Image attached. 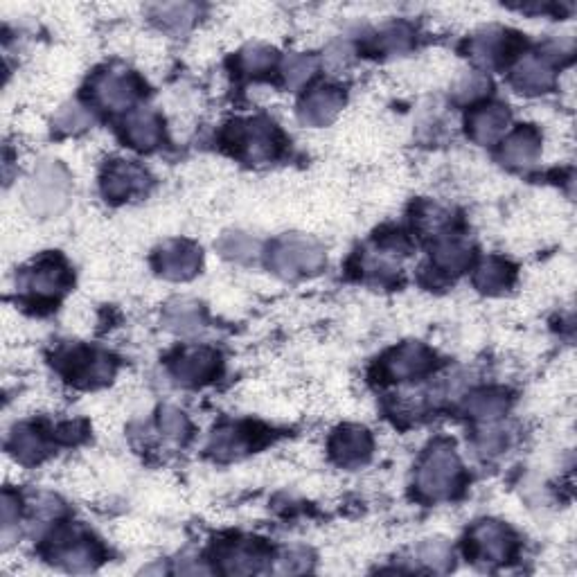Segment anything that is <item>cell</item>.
Segmentation results:
<instances>
[{"instance_id":"obj_1","label":"cell","mask_w":577,"mask_h":577,"mask_svg":"<svg viewBox=\"0 0 577 577\" xmlns=\"http://www.w3.org/2000/svg\"><path fill=\"white\" fill-rule=\"evenodd\" d=\"M460 483H463V465H460L454 447L449 442H436L426 451L420 469H417V492L424 499L440 501L454 496L460 490Z\"/></svg>"},{"instance_id":"obj_2","label":"cell","mask_w":577,"mask_h":577,"mask_svg":"<svg viewBox=\"0 0 577 577\" xmlns=\"http://www.w3.org/2000/svg\"><path fill=\"white\" fill-rule=\"evenodd\" d=\"M269 266L280 278L294 280L300 275H314L325 266V251L321 244L303 235H287L273 244Z\"/></svg>"},{"instance_id":"obj_3","label":"cell","mask_w":577,"mask_h":577,"mask_svg":"<svg viewBox=\"0 0 577 577\" xmlns=\"http://www.w3.org/2000/svg\"><path fill=\"white\" fill-rule=\"evenodd\" d=\"M70 197V179L59 163L46 161L34 170L32 181L25 190V203L41 217H52L66 208Z\"/></svg>"},{"instance_id":"obj_4","label":"cell","mask_w":577,"mask_h":577,"mask_svg":"<svg viewBox=\"0 0 577 577\" xmlns=\"http://www.w3.org/2000/svg\"><path fill=\"white\" fill-rule=\"evenodd\" d=\"M226 142L233 152L248 163H266L280 152V133L271 122L262 118L230 124Z\"/></svg>"},{"instance_id":"obj_5","label":"cell","mask_w":577,"mask_h":577,"mask_svg":"<svg viewBox=\"0 0 577 577\" xmlns=\"http://www.w3.org/2000/svg\"><path fill=\"white\" fill-rule=\"evenodd\" d=\"M57 368L64 372L68 381L75 386H100L109 381L115 372V363L109 354L86 350V348H66L57 354Z\"/></svg>"},{"instance_id":"obj_6","label":"cell","mask_w":577,"mask_h":577,"mask_svg":"<svg viewBox=\"0 0 577 577\" xmlns=\"http://www.w3.org/2000/svg\"><path fill=\"white\" fill-rule=\"evenodd\" d=\"M21 289L32 300H57L70 287V273L59 255H46L21 273Z\"/></svg>"},{"instance_id":"obj_7","label":"cell","mask_w":577,"mask_h":577,"mask_svg":"<svg viewBox=\"0 0 577 577\" xmlns=\"http://www.w3.org/2000/svg\"><path fill=\"white\" fill-rule=\"evenodd\" d=\"M512 532L499 521H481L476 523L467 537V553L472 555L476 562L483 564H503L508 562L514 553Z\"/></svg>"},{"instance_id":"obj_8","label":"cell","mask_w":577,"mask_h":577,"mask_svg":"<svg viewBox=\"0 0 577 577\" xmlns=\"http://www.w3.org/2000/svg\"><path fill=\"white\" fill-rule=\"evenodd\" d=\"M50 559L68 571H91L102 559V550L91 537L79 532H61L50 548Z\"/></svg>"},{"instance_id":"obj_9","label":"cell","mask_w":577,"mask_h":577,"mask_svg":"<svg viewBox=\"0 0 577 577\" xmlns=\"http://www.w3.org/2000/svg\"><path fill=\"white\" fill-rule=\"evenodd\" d=\"M433 368V354L422 343H404L381 361V372L386 379L402 381L426 375Z\"/></svg>"},{"instance_id":"obj_10","label":"cell","mask_w":577,"mask_h":577,"mask_svg":"<svg viewBox=\"0 0 577 577\" xmlns=\"http://www.w3.org/2000/svg\"><path fill=\"white\" fill-rule=\"evenodd\" d=\"M140 86L129 70H106L93 82L95 100L111 111H122L136 100Z\"/></svg>"},{"instance_id":"obj_11","label":"cell","mask_w":577,"mask_h":577,"mask_svg":"<svg viewBox=\"0 0 577 577\" xmlns=\"http://www.w3.org/2000/svg\"><path fill=\"white\" fill-rule=\"evenodd\" d=\"M201 266V251L190 242H167L156 253V269L167 280H190Z\"/></svg>"},{"instance_id":"obj_12","label":"cell","mask_w":577,"mask_h":577,"mask_svg":"<svg viewBox=\"0 0 577 577\" xmlns=\"http://www.w3.org/2000/svg\"><path fill=\"white\" fill-rule=\"evenodd\" d=\"M149 176L142 167L127 163V161H113L106 165L102 176V192L106 199L124 201L147 188Z\"/></svg>"},{"instance_id":"obj_13","label":"cell","mask_w":577,"mask_h":577,"mask_svg":"<svg viewBox=\"0 0 577 577\" xmlns=\"http://www.w3.org/2000/svg\"><path fill=\"white\" fill-rule=\"evenodd\" d=\"M330 451L341 467H359L372 454V438L363 426H341L330 440Z\"/></svg>"},{"instance_id":"obj_14","label":"cell","mask_w":577,"mask_h":577,"mask_svg":"<svg viewBox=\"0 0 577 577\" xmlns=\"http://www.w3.org/2000/svg\"><path fill=\"white\" fill-rule=\"evenodd\" d=\"M219 372V354L210 348H192L172 361V375L185 386L206 384Z\"/></svg>"},{"instance_id":"obj_15","label":"cell","mask_w":577,"mask_h":577,"mask_svg":"<svg viewBox=\"0 0 577 577\" xmlns=\"http://www.w3.org/2000/svg\"><path fill=\"white\" fill-rule=\"evenodd\" d=\"M343 104L345 97L339 88L323 86L303 97V102L298 106V115L309 127H325L341 113Z\"/></svg>"},{"instance_id":"obj_16","label":"cell","mask_w":577,"mask_h":577,"mask_svg":"<svg viewBox=\"0 0 577 577\" xmlns=\"http://www.w3.org/2000/svg\"><path fill=\"white\" fill-rule=\"evenodd\" d=\"M510 124V111L503 104L478 106L467 115V131L478 145H492L499 140Z\"/></svg>"},{"instance_id":"obj_17","label":"cell","mask_w":577,"mask_h":577,"mask_svg":"<svg viewBox=\"0 0 577 577\" xmlns=\"http://www.w3.org/2000/svg\"><path fill=\"white\" fill-rule=\"evenodd\" d=\"M124 138L131 147L149 152L154 149L163 138V124L158 115L149 109H138L127 115L124 120Z\"/></svg>"},{"instance_id":"obj_18","label":"cell","mask_w":577,"mask_h":577,"mask_svg":"<svg viewBox=\"0 0 577 577\" xmlns=\"http://www.w3.org/2000/svg\"><path fill=\"white\" fill-rule=\"evenodd\" d=\"M555 82V73L546 57H523L512 70V84L519 88L521 93L537 95L546 93Z\"/></svg>"},{"instance_id":"obj_19","label":"cell","mask_w":577,"mask_h":577,"mask_svg":"<svg viewBox=\"0 0 577 577\" xmlns=\"http://www.w3.org/2000/svg\"><path fill=\"white\" fill-rule=\"evenodd\" d=\"M219 562L226 573H257L264 562V546L257 541H233L219 550Z\"/></svg>"},{"instance_id":"obj_20","label":"cell","mask_w":577,"mask_h":577,"mask_svg":"<svg viewBox=\"0 0 577 577\" xmlns=\"http://www.w3.org/2000/svg\"><path fill=\"white\" fill-rule=\"evenodd\" d=\"M541 149L539 133L532 127H521L503 142L501 161L508 167H530Z\"/></svg>"},{"instance_id":"obj_21","label":"cell","mask_w":577,"mask_h":577,"mask_svg":"<svg viewBox=\"0 0 577 577\" xmlns=\"http://www.w3.org/2000/svg\"><path fill=\"white\" fill-rule=\"evenodd\" d=\"M431 257L440 271L460 273L472 262V246H469L463 237L438 235Z\"/></svg>"},{"instance_id":"obj_22","label":"cell","mask_w":577,"mask_h":577,"mask_svg":"<svg viewBox=\"0 0 577 577\" xmlns=\"http://www.w3.org/2000/svg\"><path fill=\"white\" fill-rule=\"evenodd\" d=\"M203 323H206L203 309L199 303H192V300H174V303L165 307L163 325L165 330L174 334H192L203 327Z\"/></svg>"},{"instance_id":"obj_23","label":"cell","mask_w":577,"mask_h":577,"mask_svg":"<svg viewBox=\"0 0 577 577\" xmlns=\"http://www.w3.org/2000/svg\"><path fill=\"white\" fill-rule=\"evenodd\" d=\"M510 406V397L505 390L499 388H485V390H478V393L469 395V399L465 402V411L476 417V420H483V422H494L499 420L501 415H505Z\"/></svg>"},{"instance_id":"obj_24","label":"cell","mask_w":577,"mask_h":577,"mask_svg":"<svg viewBox=\"0 0 577 577\" xmlns=\"http://www.w3.org/2000/svg\"><path fill=\"white\" fill-rule=\"evenodd\" d=\"M514 282V269L501 257H487L474 273V284L485 294H501Z\"/></svg>"},{"instance_id":"obj_25","label":"cell","mask_w":577,"mask_h":577,"mask_svg":"<svg viewBox=\"0 0 577 577\" xmlns=\"http://www.w3.org/2000/svg\"><path fill=\"white\" fill-rule=\"evenodd\" d=\"M251 447H255V433L253 429H244V426H226V429L215 431V436L210 440L212 454L219 458L242 456Z\"/></svg>"},{"instance_id":"obj_26","label":"cell","mask_w":577,"mask_h":577,"mask_svg":"<svg viewBox=\"0 0 577 577\" xmlns=\"http://www.w3.org/2000/svg\"><path fill=\"white\" fill-rule=\"evenodd\" d=\"M217 251L224 255L226 260L248 264V262L257 260L262 246L255 237H251L248 233H242V230H230V233H224L219 237Z\"/></svg>"},{"instance_id":"obj_27","label":"cell","mask_w":577,"mask_h":577,"mask_svg":"<svg viewBox=\"0 0 577 577\" xmlns=\"http://www.w3.org/2000/svg\"><path fill=\"white\" fill-rule=\"evenodd\" d=\"M10 447L14 451V456L25 465L39 463V460L48 454V445L39 433V429H34V426H28V424L16 426V431L12 433Z\"/></svg>"},{"instance_id":"obj_28","label":"cell","mask_w":577,"mask_h":577,"mask_svg":"<svg viewBox=\"0 0 577 577\" xmlns=\"http://www.w3.org/2000/svg\"><path fill=\"white\" fill-rule=\"evenodd\" d=\"M508 41V32L490 28L476 34L472 43H469V52H472L474 59L483 61V64H494V61L503 57V52H508Z\"/></svg>"},{"instance_id":"obj_29","label":"cell","mask_w":577,"mask_h":577,"mask_svg":"<svg viewBox=\"0 0 577 577\" xmlns=\"http://www.w3.org/2000/svg\"><path fill=\"white\" fill-rule=\"evenodd\" d=\"M199 7L192 3H165L152 7V19L167 30H185L197 19Z\"/></svg>"},{"instance_id":"obj_30","label":"cell","mask_w":577,"mask_h":577,"mask_svg":"<svg viewBox=\"0 0 577 577\" xmlns=\"http://www.w3.org/2000/svg\"><path fill=\"white\" fill-rule=\"evenodd\" d=\"M316 73V59L309 55H300V52H289L282 59V75L289 88L305 86Z\"/></svg>"},{"instance_id":"obj_31","label":"cell","mask_w":577,"mask_h":577,"mask_svg":"<svg viewBox=\"0 0 577 577\" xmlns=\"http://www.w3.org/2000/svg\"><path fill=\"white\" fill-rule=\"evenodd\" d=\"M275 64V50L269 46H248L239 52V66L248 75H262L266 70H271Z\"/></svg>"},{"instance_id":"obj_32","label":"cell","mask_w":577,"mask_h":577,"mask_svg":"<svg viewBox=\"0 0 577 577\" xmlns=\"http://www.w3.org/2000/svg\"><path fill=\"white\" fill-rule=\"evenodd\" d=\"M420 562L429 566L431 571L445 573L449 571V566L454 564V553H451L449 544H445L442 539H431L420 548Z\"/></svg>"},{"instance_id":"obj_33","label":"cell","mask_w":577,"mask_h":577,"mask_svg":"<svg viewBox=\"0 0 577 577\" xmlns=\"http://www.w3.org/2000/svg\"><path fill=\"white\" fill-rule=\"evenodd\" d=\"M158 426H161V433L165 438H170L174 442H183L190 436V422L185 413H181L179 408L165 406L161 415H158Z\"/></svg>"},{"instance_id":"obj_34","label":"cell","mask_w":577,"mask_h":577,"mask_svg":"<svg viewBox=\"0 0 577 577\" xmlns=\"http://www.w3.org/2000/svg\"><path fill=\"white\" fill-rule=\"evenodd\" d=\"M91 124H93L91 111H86L84 106L79 104H66L64 109L55 115V127L61 133H79L86 127H91Z\"/></svg>"},{"instance_id":"obj_35","label":"cell","mask_w":577,"mask_h":577,"mask_svg":"<svg viewBox=\"0 0 577 577\" xmlns=\"http://www.w3.org/2000/svg\"><path fill=\"white\" fill-rule=\"evenodd\" d=\"M411 41H413V32L406 28V25L397 23V25H390L384 32L377 34V50L381 52H388V55H397V52H404L411 48Z\"/></svg>"},{"instance_id":"obj_36","label":"cell","mask_w":577,"mask_h":577,"mask_svg":"<svg viewBox=\"0 0 577 577\" xmlns=\"http://www.w3.org/2000/svg\"><path fill=\"white\" fill-rule=\"evenodd\" d=\"M14 523H19V499L14 494H3V537L5 544H10Z\"/></svg>"},{"instance_id":"obj_37","label":"cell","mask_w":577,"mask_h":577,"mask_svg":"<svg viewBox=\"0 0 577 577\" xmlns=\"http://www.w3.org/2000/svg\"><path fill=\"white\" fill-rule=\"evenodd\" d=\"M309 568V557L305 550H289L284 553L282 559H278V566L275 571L278 573H303Z\"/></svg>"},{"instance_id":"obj_38","label":"cell","mask_w":577,"mask_h":577,"mask_svg":"<svg viewBox=\"0 0 577 577\" xmlns=\"http://www.w3.org/2000/svg\"><path fill=\"white\" fill-rule=\"evenodd\" d=\"M417 221H420L422 230H429V233L433 230V233H438V230H442V226L447 224L449 217L436 206H424V210L420 212Z\"/></svg>"},{"instance_id":"obj_39","label":"cell","mask_w":577,"mask_h":577,"mask_svg":"<svg viewBox=\"0 0 577 577\" xmlns=\"http://www.w3.org/2000/svg\"><path fill=\"white\" fill-rule=\"evenodd\" d=\"M487 86H490V82L483 75H472V77H467L463 84H460L458 88V97L463 102L467 100H476V97H481L485 91H487Z\"/></svg>"},{"instance_id":"obj_40","label":"cell","mask_w":577,"mask_h":577,"mask_svg":"<svg viewBox=\"0 0 577 577\" xmlns=\"http://www.w3.org/2000/svg\"><path fill=\"white\" fill-rule=\"evenodd\" d=\"M503 445H505V440L501 436V431H494V429H485L478 433V438H476V447L481 449L483 454H499Z\"/></svg>"}]
</instances>
